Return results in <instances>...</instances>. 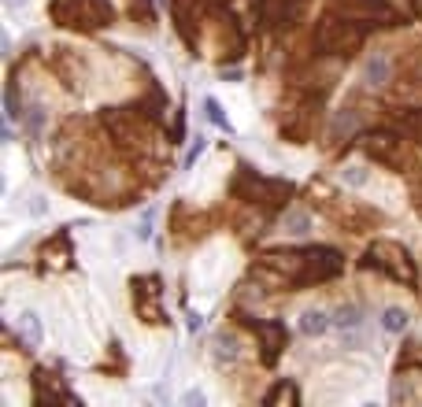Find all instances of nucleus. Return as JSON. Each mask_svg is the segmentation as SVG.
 <instances>
[{
    "instance_id": "obj_1",
    "label": "nucleus",
    "mask_w": 422,
    "mask_h": 407,
    "mask_svg": "<svg viewBox=\"0 0 422 407\" xmlns=\"http://www.w3.org/2000/svg\"><path fill=\"white\" fill-rule=\"evenodd\" d=\"M329 326H334V319H329L326 311H319V308H311V311L300 315V333H308V337H322Z\"/></svg>"
},
{
    "instance_id": "obj_4",
    "label": "nucleus",
    "mask_w": 422,
    "mask_h": 407,
    "mask_svg": "<svg viewBox=\"0 0 422 407\" xmlns=\"http://www.w3.org/2000/svg\"><path fill=\"white\" fill-rule=\"evenodd\" d=\"M404 326H407V311L404 308H386V311H381V330H386V333H400Z\"/></svg>"
},
{
    "instance_id": "obj_12",
    "label": "nucleus",
    "mask_w": 422,
    "mask_h": 407,
    "mask_svg": "<svg viewBox=\"0 0 422 407\" xmlns=\"http://www.w3.org/2000/svg\"><path fill=\"white\" fill-rule=\"evenodd\" d=\"M4 4H8L11 11H19V8H26V4H30V0H4Z\"/></svg>"
},
{
    "instance_id": "obj_11",
    "label": "nucleus",
    "mask_w": 422,
    "mask_h": 407,
    "mask_svg": "<svg viewBox=\"0 0 422 407\" xmlns=\"http://www.w3.org/2000/svg\"><path fill=\"white\" fill-rule=\"evenodd\" d=\"M45 196H34V204H26V212H34V215H45Z\"/></svg>"
},
{
    "instance_id": "obj_8",
    "label": "nucleus",
    "mask_w": 422,
    "mask_h": 407,
    "mask_svg": "<svg viewBox=\"0 0 422 407\" xmlns=\"http://www.w3.org/2000/svg\"><path fill=\"white\" fill-rule=\"evenodd\" d=\"M204 111L211 115V123H219L222 130H230V123H226V115H222V108H219V100H211V97H207V100H204Z\"/></svg>"
},
{
    "instance_id": "obj_3",
    "label": "nucleus",
    "mask_w": 422,
    "mask_h": 407,
    "mask_svg": "<svg viewBox=\"0 0 422 407\" xmlns=\"http://www.w3.org/2000/svg\"><path fill=\"white\" fill-rule=\"evenodd\" d=\"M389 60L386 56H371V63H367V82L371 85H386L389 82Z\"/></svg>"
},
{
    "instance_id": "obj_7",
    "label": "nucleus",
    "mask_w": 422,
    "mask_h": 407,
    "mask_svg": "<svg viewBox=\"0 0 422 407\" xmlns=\"http://www.w3.org/2000/svg\"><path fill=\"white\" fill-rule=\"evenodd\" d=\"M341 181H345V186H363L367 170L363 167H345V170H341Z\"/></svg>"
},
{
    "instance_id": "obj_5",
    "label": "nucleus",
    "mask_w": 422,
    "mask_h": 407,
    "mask_svg": "<svg viewBox=\"0 0 422 407\" xmlns=\"http://www.w3.org/2000/svg\"><path fill=\"white\" fill-rule=\"evenodd\" d=\"M19 330H22V337L30 340V345H41V337H45V333H41V322H37V315H30V311L22 315Z\"/></svg>"
},
{
    "instance_id": "obj_9",
    "label": "nucleus",
    "mask_w": 422,
    "mask_h": 407,
    "mask_svg": "<svg viewBox=\"0 0 422 407\" xmlns=\"http://www.w3.org/2000/svg\"><path fill=\"white\" fill-rule=\"evenodd\" d=\"M182 403H189V407H204V403H207V396H204L200 389H189L186 396H182Z\"/></svg>"
},
{
    "instance_id": "obj_10",
    "label": "nucleus",
    "mask_w": 422,
    "mask_h": 407,
    "mask_svg": "<svg viewBox=\"0 0 422 407\" xmlns=\"http://www.w3.org/2000/svg\"><path fill=\"white\" fill-rule=\"evenodd\" d=\"M407 126H411V134L422 137V111H411V115H407Z\"/></svg>"
},
{
    "instance_id": "obj_2",
    "label": "nucleus",
    "mask_w": 422,
    "mask_h": 407,
    "mask_svg": "<svg viewBox=\"0 0 422 407\" xmlns=\"http://www.w3.org/2000/svg\"><path fill=\"white\" fill-rule=\"evenodd\" d=\"M211 345H215V348H211V356H215L219 363H233L237 356H241V345H237L233 333H219Z\"/></svg>"
},
{
    "instance_id": "obj_6",
    "label": "nucleus",
    "mask_w": 422,
    "mask_h": 407,
    "mask_svg": "<svg viewBox=\"0 0 422 407\" xmlns=\"http://www.w3.org/2000/svg\"><path fill=\"white\" fill-rule=\"evenodd\" d=\"M285 230L289 233H308L311 230V215L308 212H289L285 215Z\"/></svg>"
}]
</instances>
